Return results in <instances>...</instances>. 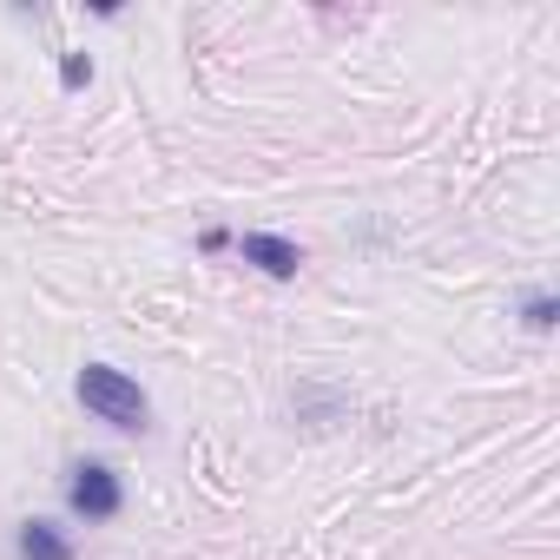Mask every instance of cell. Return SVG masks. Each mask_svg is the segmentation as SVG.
I'll use <instances>...</instances> for the list:
<instances>
[{"label":"cell","mask_w":560,"mask_h":560,"mask_svg":"<svg viewBox=\"0 0 560 560\" xmlns=\"http://www.w3.org/2000/svg\"><path fill=\"white\" fill-rule=\"evenodd\" d=\"M86 80H93V60L86 54H67L60 60V86H86Z\"/></svg>","instance_id":"8992f818"},{"label":"cell","mask_w":560,"mask_h":560,"mask_svg":"<svg viewBox=\"0 0 560 560\" xmlns=\"http://www.w3.org/2000/svg\"><path fill=\"white\" fill-rule=\"evenodd\" d=\"M553 317H560V304H553V291H534V298L521 304V324H527L534 337H547V330H553Z\"/></svg>","instance_id":"5b68a950"},{"label":"cell","mask_w":560,"mask_h":560,"mask_svg":"<svg viewBox=\"0 0 560 560\" xmlns=\"http://www.w3.org/2000/svg\"><path fill=\"white\" fill-rule=\"evenodd\" d=\"M67 508H73L80 521H113V514L126 508L119 468H113V462H73V468H67Z\"/></svg>","instance_id":"7a4b0ae2"},{"label":"cell","mask_w":560,"mask_h":560,"mask_svg":"<svg viewBox=\"0 0 560 560\" xmlns=\"http://www.w3.org/2000/svg\"><path fill=\"white\" fill-rule=\"evenodd\" d=\"M73 396H80V409H86L93 422H106V429H126V435L152 429V396L139 389V376H126V370H113V363H86V370L73 376Z\"/></svg>","instance_id":"6da1fadb"},{"label":"cell","mask_w":560,"mask_h":560,"mask_svg":"<svg viewBox=\"0 0 560 560\" xmlns=\"http://www.w3.org/2000/svg\"><path fill=\"white\" fill-rule=\"evenodd\" d=\"M237 250H244V264H257L264 277H277V284H291V277L304 270V250L291 237H277V231H244Z\"/></svg>","instance_id":"3957f363"},{"label":"cell","mask_w":560,"mask_h":560,"mask_svg":"<svg viewBox=\"0 0 560 560\" xmlns=\"http://www.w3.org/2000/svg\"><path fill=\"white\" fill-rule=\"evenodd\" d=\"M14 553H21V560H80L73 534H67L60 521H40V514L14 527Z\"/></svg>","instance_id":"277c9868"}]
</instances>
